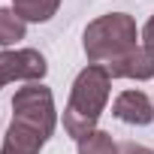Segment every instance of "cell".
I'll return each instance as SVG.
<instances>
[{"mask_svg": "<svg viewBox=\"0 0 154 154\" xmlns=\"http://www.w3.org/2000/svg\"><path fill=\"white\" fill-rule=\"evenodd\" d=\"M57 6H60V0H12L15 15L24 21H36V24L48 21L57 12Z\"/></svg>", "mask_w": 154, "mask_h": 154, "instance_id": "cell-8", "label": "cell"}, {"mask_svg": "<svg viewBox=\"0 0 154 154\" xmlns=\"http://www.w3.org/2000/svg\"><path fill=\"white\" fill-rule=\"evenodd\" d=\"M112 115L124 124H133V127H145L154 121V103L148 100V94L142 91H121L112 103Z\"/></svg>", "mask_w": 154, "mask_h": 154, "instance_id": "cell-6", "label": "cell"}, {"mask_svg": "<svg viewBox=\"0 0 154 154\" xmlns=\"http://www.w3.org/2000/svg\"><path fill=\"white\" fill-rule=\"evenodd\" d=\"M109 69L112 79H136V82H145V79H154V48L148 45H136L130 54L112 60V63H103Z\"/></svg>", "mask_w": 154, "mask_h": 154, "instance_id": "cell-5", "label": "cell"}, {"mask_svg": "<svg viewBox=\"0 0 154 154\" xmlns=\"http://www.w3.org/2000/svg\"><path fill=\"white\" fill-rule=\"evenodd\" d=\"M48 139L24 124H9L6 127V136H3V145H0V154H39V148L45 145Z\"/></svg>", "mask_w": 154, "mask_h": 154, "instance_id": "cell-7", "label": "cell"}, {"mask_svg": "<svg viewBox=\"0 0 154 154\" xmlns=\"http://www.w3.org/2000/svg\"><path fill=\"white\" fill-rule=\"evenodd\" d=\"M27 33V21L15 15V9H0V45H12L18 39H24Z\"/></svg>", "mask_w": 154, "mask_h": 154, "instance_id": "cell-10", "label": "cell"}, {"mask_svg": "<svg viewBox=\"0 0 154 154\" xmlns=\"http://www.w3.org/2000/svg\"><path fill=\"white\" fill-rule=\"evenodd\" d=\"M75 151L79 154H118V142L106 130H91L88 136L75 142Z\"/></svg>", "mask_w": 154, "mask_h": 154, "instance_id": "cell-9", "label": "cell"}, {"mask_svg": "<svg viewBox=\"0 0 154 154\" xmlns=\"http://www.w3.org/2000/svg\"><path fill=\"white\" fill-rule=\"evenodd\" d=\"M118 154H154V148L139 145V142H121L118 145Z\"/></svg>", "mask_w": 154, "mask_h": 154, "instance_id": "cell-11", "label": "cell"}, {"mask_svg": "<svg viewBox=\"0 0 154 154\" xmlns=\"http://www.w3.org/2000/svg\"><path fill=\"white\" fill-rule=\"evenodd\" d=\"M12 121L24 124V127H30L48 139L54 133V124H57L51 91L39 82H27L24 88H18L12 97Z\"/></svg>", "mask_w": 154, "mask_h": 154, "instance_id": "cell-3", "label": "cell"}, {"mask_svg": "<svg viewBox=\"0 0 154 154\" xmlns=\"http://www.w3.org/2000/svg\"><path fill=\"white\" fill-rule=\"evenodd\" d=\"M45 72H48V63L36 48L0 51V88L6 82H39Z\"/></svg>", "mask_w": 154, "mask_h": 154, "instance_id": "cell-4", "label": "cell"}, {"mask_svg": "<svg viewBox=\"0 0 154 154\" xmlns=\"http://www.w3.org/2000/svg\"><path fill=\"white\" fill-rule=\"evenodd\" d=\"M136 39H139V27H136L133 15H127V12H109V15L94 18L85 27L82 48H85V54H88L91 63H112V60L130 54L139 45Z\"/></svg>", "mask_w": 154, "mask_h": 154, "instance_id": "cell-2", "label": "cell"}, {"mask_svg": "<svg viewBox=\"0 0 154 154\" xmlns=\"http://www.w3.org/2000/svg\"><path fill=\"white\" fill-rule=\"evenodd\" d=\"M112 75L103 63H88L69 88V100L63 109V130L79 142L91 130H97V121L109 103Z\"/></svg>", "mask_w": 154, "mask_h": 154, "instance_id": "cell-1", "label": "cell"}, {"mask_svg": "<svg viewBox=\"0 0 154 154\" xmlns=\"http://www.w3.org/2000/svg\"><path fill=\"white\" fill-rule=\"evenodd\" d=\"M142 45H148V48H154V15L145 21V27H142Z\"/></svg>", "mask_w": 154, "mask_h": 154, "instance_id": "cell-12", "label": "cell"}]
</instances>
